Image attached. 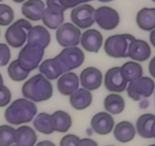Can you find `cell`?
Masks as SVG:
<instances>
[{"instance_id":"cell-18","label":"cell","mask_w":155,"mask_h":146,"mask_svg":"<svg viewBox=\"0 0 155 146\" xmlns=\"http://www.w3.org/2000/svg\"><path fill=\"white\" fill-rule=\"evenodd\" d=\"M45 8L42 0H27L21 6V13L26 18L37 22L42 19Z\"/></svg>"},{"instance_id":"cell-38","label":"cell","mask_w":155,"mask_h":146,"mask_svg":"<svg viewBox=\"0 0 155 146\" xmlns=\"http://www.w3.org/2000/svg\"><path fill=\"white\" fill-rule=\"evenodd\" d=\"M148 70L149 73L150 74L152 78H153L155 79V56H153V57L150 59V62H149Z\"/></svg>"},{"instance_id":"cell-16","label":"cell","mask_w":155,"mask_h":146,"mask_svg":"<svg viewBox=\"0 0 155 146\" xmlns=\"http://www.w3.org/2000/svg\"><path fill=\"white\" fill-rule=\"evenodd\" d=\"M39 71L49 80L57 79L65 73L57 56L44 60L39 66Z\"/></svg>"},{"instance_id":"cell-49","label":"cell","mask_w":155,"mask_h":146,"mask_svg":"<svg viewBox=\"0 0 155 146\" xmlns=\"http://www.w3.org/2000/svg\"></svg>"},{"instance_id":"cell-13","label":"cell","mask_w":155,"mask_h":146,"mask_svg":"<svg viewBox=\"0 0 155 146\" xmlns=\"http://www.w3.org/2000/svg\"><path fill=\"white\" fill-rule=\"evenodd\" d=\"M80 81L83 88L89 91H94L102 85L103 75L101 71L95 67H87L81 71Z\"/></svg>"},{"instance_id":"cell-1","label":"cell","mask_w":155,"mask_h":146,"mask_svg":"<svg viewBox=\"0 0 155 146\" xmlns=\"http://www.w3.org/2000/svg\"><path fill=\"white\" fill-rule=\"evenodd\" d=\"M37 113V106L33 101L28 98H19L7 107L4 115L8 123L17 126L31 122Z\"/></svg>"},{"instance_id":"cell-47","label":"cell","mask_w":155,"mask_h":146,"mask_svg":"<svg viewBox=\"0 0 155 146\" xmlns=\"http://www.w3.org/2000/svg\"><path fill=\"white\" fill-rule=\"evenodd\" d=\"M152 2H155V0H151Z\"/></svg>"},{"instance_id":"cell-42","label":"cell","mask_w":155,"mask_h":146,"mask_svg":"<svg viewBox=\"0 0 155 146\" xmlns=\"http://www.w3.org/2000/svg\"><path fill=\"white\" fill-rule=\"evenodd\" d=\"M152 133H153V138H155V120L153 121V128H152Z\"/></svg>"},{"instance_id":"cell-33","label":"cell","mask_w":155,"mask_h":146,"mask_svg":"<svg viewBox=\"0 0 155 146\" xmlns=\"http://www.w3.org/2000/svg\"><path fill=\"white\" fill-rule=\"evenodd\" d=\"M11 59V51L5 44L0 43V66H5Z\"/></svg>"},{"instance_id":"cell-27","label":"cell","mask_w":155,"mask_h":146,"mask_svg":"<svg viewBox=\"0 0 155 146\" xmlns=\"http://www.w3.org/2000/svg\"><path fill=\"white\" fill-rule=\"evenodd\" d=\"M104 108L111 114H120L124 111L126 103L122 96L117 94H110L104 99Z\"/></svg>"},{"instance_id":"cell-46","label":"cell","mask_w":155,"mask_h":146,"mask_svg":"<svg viewBox=\"0 0 155 146\" xmlns=\"http://www.w3.org/2000/svg\"><path fill=\"white\" fill-rule=\"evenodd\" d=\"M91 1H93V0H83V2H84V3H85V2H91Z\"/></svg>"},{"instance_id":"cell-22","label":"cell","mask_w":155,"mask_h":146,"mask_svg":"<svg viewBox=\"0 0 155 146\" xmlns=\"http://www.w3.org/2000/svg\"><path fill=\"white\" fill-rule=\"evenodd\" d=\"M37 140V133L34 129L28 126H22L15 129V144L18 146H33Z\"/></svg>"},{"instance_id":"cell-40","label":"cell","mask_w":155,"mask_h":146,"mask_svg":"<svg viewBox=\"0 0 155 146\" xmlns=\"http://www.w3.org/2000/svg\"><path fill=\"white\" fill-rule=\"evenodd\" d=\"M150 41L153 47H155V29L152 30L150 34Z\"/></svg>"},{"instance_id":"cell-17","label":"cell","mask_w":155,"mask_h":146,"mask_svg":"<svg viewBox=\"0 0 155 146\" xmlns=\"http://www.w3.org/2000/svg\"><path fill=\"white\" fill-rule=\"evenodd\" d=\"M28 44L37 45L45 49L50 44L51 38L50 34L45 27L37 25L32 27L28 34Z\"/></svg>"},{"instance_id":"cell-4","label":"cell","mask_w":155,"mask_h":146,"mask_svg":"<svg viewBox=\"0 0 155 146\" xmlns=\"http://www.w3.org/2000/svg\"><path fill=\"white\" fill-rule=\"evenodd\" d=\"M32 25L26 19H19L10 25L6 30L5 38L6 42L13 48H20L28 39V34Z\"/></svg>"},{"instance_id":"cell-7","label":"cell","mask_w":155,"mask_h":146,"mask_svg":"<svg viewBox=\"0 0 155 146\" xmlns=\"http://www.w3.org/2000/svg\"><path fill=\"white\" fill-rule=\"evenodd\" d=\"M47 5L41 20L50 29H57L63 23L64 12L66 9L59 0H47Z\"/></svg>"},{"instance_id":"cell-5","label":"cell","mask_w":155,"mask_h":146,"mask_svg":"<svg viewBox=\"0 0 155 146\" xmlns=\"http://www.w3.org/2000/svg\"><path fill=\"white\" fill-rule=\"evenodd\" d=\"M44 55V48L37 45L27 44L19 52L18 60L22 68L31 72L39 66Z\"/></svg>"},{"instance_id":"cell-6","label":"cell","mask_w":155,"mask_h":146,"mask_svg":"<svg viewBox=\"0 0 155 146\" xmlns=\"http://www.w3.org/2000/svg\"><path fill=\"white\" fill-rule=\"evenodd\" d=\"M155 90V82L152 78L141 76L129 82L127 86L128 96L135 101H141L152 95Z\"/></svg>"},{"instance_id":"cell-36","label":"cell","mask_w":155,"mask_h":146,"mask_svg":"<svg viewBox=\"0 0 155 146\" xmlns=\"http://www.w3.org/2000/svg\"><path fill=\"white\" fill-rule=\"evenodd\" d=\"M60 2L65 7V9L74 8L80 4L84 3L83 0H60Z\"/></svg>"},{"instance_id":"cell-28","label":"cell","mask_w":155,"mask_h":146,"mask_svg":"<svg viewBox=\"0 0 155 146\" xmlns=\"http://www.w3.org/2000/svg\"><path fill=\"white\" fill-rule=\"evenodd\" d=\"M123 75L128 82H131L142 76L143 68L138 62L129 61L121 66Z\"/></svg>"},{"instance_id":"cell-2","label":"cell","mask_w":155,"mask_h":146,"mask_svg":"<svg viewBox=\"0 0 155 146\" xmlns=\"http://www.w3.org/2000/svg\"><path fill=\"white\" fill-rule=\"evenodd\" d=\"M21 92L25 98L34 101L42 102L52 98L53 85L43 74L34 75L23 85Z\"/></svg>"},{"instance_id":"cell-24","label":"cell","mask_w":155,"mask_h":146,"mask_svg":"<svg viewBox=\"0 0 155 146\" xmlns=\"http://www.w3.org/2000/svg\"><path fill=\"white\" fill-rule=\"evenodd\" d=\"M136 131L133 124L129 121H122L116 125L113 130V135L118 141L123 143L132 141L135 136Z\"/></svg>"},{"instance_id":"cell-11","label":"cell","mask_w":155,"mask_h":146,"mask_svg":"<svg viewBox=\"0 0 155 146\" xmlns=\"http://www.w3.org/2000/svg\"><path fill=\"white\" fill-rule=\"evenodd\" d=\"M95 22L102 29L112 31L119 25L120 17L116 10L104 5L99 7L95 11Z\"/></svg>"},{"instance_id":"cell-32","label":"cell","mask_w":155,"mask_h":146,"mask_svg":"<svg viewBox=\"0 0 155 146\" xmlns=\"http://www.w3.org/2000/svg\"><path fill=\"white\" fill-rule=\"evenodd\" d=\"M15 18L14 11L11 6L5 4H0V25L8 26L11 25Z\"/></svg>"},{"instance_id":"cell-45","label":"cell","mask_w":155,"mask_h":146,"mask_svg":"<svg viewBox=\"0 0 155 146\" xmlns=\"http://www.w3.org/2000/svg\"><path fill=\"white\" fill-rule=\"evenodd\" d=\"M97 1H99L101 2H112L113 0H97Z\"/></svg>"},{"instance_id":"cell-23","label":"cell","mask_w":155,"mask_h":146,"mask_svg":"<svg viewBox=\"0 0 155 146\" xmlns=\"http://www.w3.org/2000/svg\"><path fill=\"white\" fill-rule=\"evenodd\" d=\"M136 23L142 31H151L155 29V8H143L136 15Z\"/></svg>"},{"instance_id":"cell-10","label":"cell","mask_w":155,"mask_h":146,"mask_svg":"<svg viewBox=\"0 0 155 146\" xmlns=\"http://www.w3.org/2000/svg\"><path fill=\"white\" fill-rule=\"evenodd\" d=\"M56 56L60 61L65 73L80 67L84 61V53L76 46L65 47Z\"/></svg>"},{"instance_id":"cell-8","label":"cell","mask_w":155,"mask_h":146,"mask_svg":"<svg viewBox=\"0 0 155 146\" xmlns=\"http://www.w3.org/2000/svg\"><path fill=\"white\" fill-rule=\"evenodd\" d=\"M95 8L88 4H80L71 10V22L74 25L81 29L91 27L95 22Z\"/></svg>"},{"instance_id":"cell-12","label":"cell","mask_w":155,"mask_h":146,"mask_svg":"<svg viewBox=\"0 0 155 146\" xmlns=\"http://www.w3.org/2000/svg\"><path fill=\"white\" fill-rule=\"evenodd\" d=\"M104 85L110 92L121 93L126 90L128 81L123 77L121 67H113L106 72Z\"/></svg>"},{"instance_id":"cell-26","label":"cell","mask_w":155,"mask_h":146,"mask_svg":"<svg viewBox=\"0 0 155 146\" xmlns=\"http://www.w3.org/2000/svg\"><path fill=\"white\" fill-rule=\"evenodd\" d=\"M33 124L36 130L45 135H50L55 132L53 116L47 113H41L36 116Z\"/></svg>"},{"instance_id":"cell-3","label":"cell","mask_w":155,"mask_h":146,"mask_svg":"<svg viewBox=\"0 0 155 146\" xmlns=\"http://www.w3.org/2000/svg\"><path fill=\"white\" fill-rule=\"evenodd\" d=\"M134 40L135 37L129 34L112 35L106 40L104 50L109 56L113 58L129 57V46Z\"/></svg>"},{"instance_id":"cell-39","label":"cell","mask_w":155,"mask_h":146,"mask_svg":"<svg viewBox=\"0 0 155 146\" xmlns=\"http://www.w3.org/2000/svg\"><path fill=\"white\" fill-rule=\"evenodd\" d=\"M150 105V102L146 98H142L141 101L139 103V108L141 109V110H145Z\"/></svg>"},{"instance_id":"cell-9","label":"cell","mask_w":155,"mask_h":146,"mask_svg":"<svg viewBox=\"0 0 155 146\" xmlns=\"http://www.w3.org/2000/svg\"><path fill=\"white\" fill-rule=\"evenodd\" d=\"M81 31L71 23L62 24L56 29V41L63 47L78 45L81 41Z\"/></svg>"},{"instance_id":"cell-30","label":"cell","mask_w":155,"mask_h":146,"mask_svg":"<svg viewBox=\"0 0 155 146\" xmlns=\"http://www.w3.org/2000/svg\"><path fill=\"white\" fill-rule=\"evenodd\" d=\"M7 71L9 78L14 81H24L28 78L30 73V71L22 68L18 59L12 61L9 64Z\"/></svg>"},{"instance_id":"cell-43","label":"cell","mask_w":155,"mask_h":146,"mask_svg":"<svg viewBox=\"0 0 155 146\" xmlns=\"http://www.w3.org/2000/svg\"><path fill=\"white\" fill-rule=\"evenodd\" d=\"M3 85V78H2L1 73H0V88Z\"/></svg>"},{"instance_id":"cell-19","label":"cell","mask_w":155,"mask_h":146,"mask_svg":"<svg viewBox=\"0 0 155 146\" xmlns=\"http://www.w3.org/2000/svg\"><path fill=\"white\" fill-rule=\"evenodd\" d=\"M151 49L150 45L143 40H134L129 49V57L132 60L144 62L150 58Z\"/></svg>"},{"instance_id":"cell-29","label":"cell","mask_w":155,"mask_h":146,"mask_svg":"<svg viewBox=\"0 0 155 146\" xmlns=\"http://www.w3.org/2000/svg\"><path fill=\"white\" fill-rule=\"evenodd\" d=\"M54 121L56 132H66L72 125L71 117L68 113L63 111H57L52 114Z\"/></svg>"},{"instance_id":"cell-14","label":"cell","mask_w":155,"mask_h":146,"mask_svg":"<svg viewBox=\"0 0 155 146\" xmlns=\"http://www.w3.org/2000/svg\"><path fill=\"white\" fill-rule=\"evenodd\" d=\"M91 126L98 135H108L114 127V120L108 113L100 112L92 117Z\"/></svg>"},{"instance_id":"cell-48","label":"cell","mask_w":155,"mask_h":146,"mask_svg":"<svg viewBox=\"0 0 155 146\" xmlns=\"http://www.w3.org/2000/svg\"><path fill=\"white\" fill-rule=\"evenodd\" d=\"M2 0H0V2H2Z\"/></svg>"},{"instance_id":"cell-21","label":"cell","mask_w":155,"mask_h":146,"mask_svg":"<svg viewBox=\"0 0 155 146\" xmlns=\"http://www.w3.org/2000/svg\"><path fill=\"white\" fill-rule=\"evenodd\" d=\"M70 104L77 111H82L90 107L92 103V95L87 89L78 88L70 95Z\"/></svg>"},{"instance_id":"cell-31","label":"cell","mask_w":155,"mask_h":146,"mask_svg":"<svg viewBox=\"0 0 155 146\" xmlns=\"http://www.w3.org/2000/svg\"><path fill=\"white\" fill-rule=\"evenodd\" d=\"M15 129L8 125L0 126V146H10L15 144Z\"/></svg>"},{"instance_id":"cell-25","label":"cell","mask_w":155,"mask_h":146,"mask_svg":"<svg viewBox=\"0 0 155 146\" xmlns=\"http://www.w3.org/2000/svg\"><path fill=\"white\" fill-rule=\"evenodd\" d=\"M155 115L152 114H144L138 117L136 122V130L138 135L144 138H152V128Z\"/></svg>"},{"instance_id":"cell-20","label":"cell","mask_w":155,"mask_h":146,"mask_svg":"<svg viewBox=\"0 0 155 146\" xmlns=\"http://www.w3.org/2000/svg\"><path fill=\"white\" fill-rule=\"evenodd\" d=\"M79 87V78L75 73L68 71L58 79L57 88L59 93L70 96Z\"/></svg>"},{"instance_id":"cell-41","label":"cell","mask_w":155,"mask_h":146,"mask_svg":"<svg viewBox=\"0 0 155 146\" xmlns=\"http://www.w3.org/2000/svg\"><path fill=\"white\" fill-rule=\"evenodd\" d=\"M37 145L40 146V145H44V146H54L55 144L52 141H47V140H44V141H41V142H38L37 144Z\"/></svg>"},{"instance_id":"cell-37","label":"cell","mask_w":155,"mask_h":146,"mask_svg":"<svg viewBox=\"0 0 155 146\" xmlns=\"http://www.w3.org/2000/svg\"><path fill=\"white\" fill-rule=\"evenodd\" d=\"M78 145L80 146H97V143L93 139L91 138H83V139H80L79 142H78Z\"/></svg>"},{"instance_id":"cell-34","label":"cell","mask_w":155,"mask_h":146,"mask_svg":"<svg viewBox=\"0 0 155 146\" xmlns=\"http://www.w3.org/2000/svg\"><path fill=\"white\" fill-rule=\"evenodd\" d=\"M12 99V93L9 89L3 85L0 88V107H4L8 105Z\"/></svg>"},{"instance_id":"cell-44","label":"cell","mask_w":155,"mask_h":146,"mask_svg":"<svg viewBox=\"0 0 155 146\" xmlns=\"http://www.w3.org/2000/svg\"><path fill=\"white\" fill-rule=\"evenodd\" d=\"M13 2H16V3H21V2H25V0H12Z\"/></svg>"},{"instance_id":"cell-15","label":"cell","mask_w":155,"mask_h":146,"mask_svg":"<svg viewBox=\"0 0 155 146\" xmlns=\"http://www.w3.org/2000/svg\"><path fill=\"white\" fill-rule=\"evenodd\" d=\"M81 44L86 51L98 53L103 44L102 34L97 30H87L81 37Z\"/></svg>"},{"instance_id":"cell-35","label":"cell","mask_w":155,"mask_h":146,"mask_svg":"<svg viewBox=\"0 0 155 146\" xmlns=\"http://www.w3.org/2000/svg\"><path fill=\"white\" fill-rule=\"evenodd\" d=\"M80 141V138L74 134H68L65 135L61 139L60 144L61 146H74L78 145V142Z\"/></svg>"}]
</instances>
